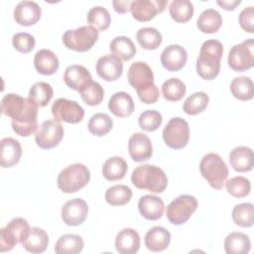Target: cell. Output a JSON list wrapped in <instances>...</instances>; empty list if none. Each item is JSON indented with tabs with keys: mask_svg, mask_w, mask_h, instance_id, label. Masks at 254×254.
<instances>
[{
	"mask_svg": "<svg viewBox=\"0 0 254 254\" xmlns=\"http://www.w3.org/2000/svg\"><path fill=\"white\" fill-rule=\"evenodd\" d=\"M223 54V46L218 40H207L200 47L196 60L197 74L206 80L214 79L220 71V60Z\"/></svg>",
	"mask_w": 254,
	"mask_h": 254,
	"instance_id": "1",
	"label": "cell"
},
{
	"mask_svg": "<svg viewBox=\"0 0 254 254\" xmlns=\"http://www.w3.org/2000/svg\"><path fill=\"white\" fill-rule=\"evenodd\" d=\"M131 182L137 189L154 193L163 192L168 186V178L165 172L161 168L150 164L135 168L131 175Z\"/></svg>",
	"mask_w": 254,
	"mask_h": 254,
	"instance_id": "2",
	"label": "cell"
},
{
	"mask_svg": "<svg viewBox=\"0 0 254 254\" xmlns=\"http://www.w3.org/2000/svg\"><path fill=\"white\" fill-rule=\"evenodd\" d=\"M201 176L214 190H222L228 177V168L216 153H208L199 163Z\"/></svg>",
	"mask_w": 254,
	"mask_h": 254,
	"instance_id": "3",
	"label": "cell"
},
{
	"mask_svg": "<svg viewBox=\"0 0 254 254\" xmlns=\"http://www.w3.org/2000/svg\"><path fill=\"white\" fill-rule=\"evenodd\" d=\"M90 180V172L82 164L75 163L67 166L58 176L57 185L58 188L65 192H76L80 189L84 188Z\"/></svg>",
	"mask_w": 254,
	"mask_h": 254,
	"instance_id": "4",
	"label": "cell"
},
{
	"mask_svg": "<svg viewBox=\"0 0 254 254\" xmlns=\"http://www.w3.org/2000/svg\"><path fill=\"white\" fill-rule=\"evenodd\" d=\"M98 40V30L92 26H82L74 30H67L63 35L64 45L75 52L89 51Z\"/></svg>",
	"mask_w": 254,
	"mask_h": 254,
	"instance_id": "5",
	"label": "cell"
},
{
	"mask_svg": "<svg viewBox=\"0 0 254 254\" xmlns=\"http://www.w3.org/2000/svg\"><path fill=\"white\" fill-rule=\"evenodd\" d=\"M196 208L197 200L193 195L182 194L168 204L166 215L171 223L181 225L190 219Z\"/></svg>",
	"mask_w": 254,
	"mask_h": 254,
	"instance_id": "6",
	"label": "cell"
},
{
	"mask_svg": "<svg viewBox=\"0 0 254 254\" xmlns=\"http://www.w3.org/2000/svg\"><path fill=\"white\" fill-rule=\"evenodd\" d=\"M31 227L28 221L22 217L13 218L1 229L0 252L10 251L16 244L23 243Z\"/></svg>",
	"mask_w": 254,
	"mask_h": 254,
	"instance_id": "7",
	"label": "cell"
},
{
	"mask_svg": "<svg viewBox=\"0 0 254 254\" xmlns=\"http://www.w3.org/2000/svg\"><path fill=\"white\" fill-rule=\"evenodd\" d=\"M162 135L167 146L175 150L183 149L188 145L190 139L189 124L181 117H174L166 124Z\"/></svg>",
	"mask_w": 254,
	"mask_h": 254,
	"instance_id": "8",
	"label": "cell"
},
{
	"mask_svg": "<svg viewBox=\"0 0 254 254\" xmlns=\"http://www.w3.org/2000/svg\"><path fill=\"white\" fill-rule=\"evenodd\" d=\"M228 65L235 71H245L254 65V42L247 39L234 45L228 54Z\"/></svg>",
	"mask_w": 254,
	"mask_h": 254,
	"instance_id": "9",
	"label": "cell"
},
{
	"mask_svg": "<svg viewBox=\"0 0 254 254\" xmlns=\"http://www.w3.org/2000/svg\"><path fill=\"white\" fill-rule=\"evenodd\" d=\"M64 130L61 122L49 119L44 121L38 128L35 141L41 149L49 150L60 144L64 138Z\"/></svg>",
	"mask_w": 254,
	"mask_h": 254,
	"instance_id": "10",
	"label": "cell"
},
{
	"mask_svg": "<svg viewBox=\"0 0 254 254\" xmlns=\"http://www.w3.org/2000/svg\"><path fill=\"white\" fill-rule=\"evenodd\" d=\"M13 131L22 137H29L38 128V106L29 98L22 113L11 122Z\"/></svg>",
	"mask_w": 254,
	"mask_h": 254,
	"instance_id": "11",
	"label": "cell"
},
{
	"mask_svg": "<svg viewBox=\"0 0 254 254\" xmlns=\"http://www.w3.org/2000/svg\"><path fill=\"white\" fill-rule=\"evenodd\" d=\"M52 114L59 122L76 124L83 119L84 109L74 100L58 98L52 105Z\"/></svg>",
	"mask_w": 254,
	"mask_h": 254,
	"instance_id": "12",
	"label": "cell"
},
{
	"mask_svg": "<svg viewBox=\"0 0 254 254\" xmlns=\"http://www.w3.org/2000/svg\"><path fill=\"white\" fill-rule=\"evenodd\" d=\"M167 4V0H135L131 2L130 11L137 21L148 22L157 14L162 13Z\"/></svg>",
	"mask_w": 254,
	"mask_h": 254,
	"instance_id": "13",
	"label": "cell"
},
{
	"mask_svg": "<svg viewBox=\"0 0 254 254\" xmlns=\"http://www.w3.org/2000/svg\"><path fill=\"white\" fill-rule=\"evenodd\" d=\"M87 214L88 205L79 197L67 200L62 207V219L68 226H77L83 223Z\"/></svg>",
	"mask_w": 254,
	"mask_h": 254,
	"instance_id": "14",
	"label": "cell"
},
{
	"mask_svg": "<svg viewBox=\"0 0 254 254\" xmlns=\"http://www.w3.org/2000/svg\"><path fill=\"white\" fill-rule=\"evenodd\" d=\"M128 152L131 159L135 162L149 160L153 155L151 140L144 133H134L128 141Z\"/></svg>",
	"mask_w": 254,
	"mask_h": 254,
	"instance_id": "15",
	"label": "cell"
},
{
	"mask_svg": "<svg viewBox=\"0 0 254 254\" xmlns=\"http://www.w3.org/2000/svg\"><path fill=\"white\" fill-rule=\"evenodd\" d=\"M127 79L132 87L140 90L154 83V73L146 63L135 62L129 67Z\"/></svg>",
	"mask_w": 254,
	"mask_h": 254,
	"instance_id": "16",
	"label": "cell"
},
{
	"mask_svg": "<svg viewBox=\"0 0 254 254\" xmlns=\"http://www.w3.org/2000/svg\"><path fill=\"white\" fill-rule=\"evenodd\" d=\"M96 72L106 81L116 80L123 72L122 61L113 54L102 56L96 63Z\"/></svg>",
	"mask_w": 254,
	"mask_h": 254,
	"instance_id": "17",
	"label": "cell"
},
{
	"mask_svg": "<svg viewBox=\"0 0 254 254\" xmlns=\"http://www.w3.org/2000/svg\"><path fill=\"white\" fill-rule=\"evenodd\" d=\"M188 61L186 49L180 45H170L161 54V64L169 71L182 69Z\"/></svg>",
	"mask_w": 254,
	"mask_h": 254,
	"instance_id": "18",
	"label": "cell"
},
{
	"mask_svg": "<svg viewBox=\"0 0 254 254\" xmlns=\"http://www.w3.org/2000/svg\"><path fill=\"white\" fill-rule=\"evenodd\" d=\"M14 20L21 26L35 25L41 18L42 10L35 1H21L14 9Z\"/></svg>",
	"mask_w": 254,
	"mask_h": 254,
	"instance_id": "19",
	"label": "cell"
},
{
	"mask_svg": "<svg viewBox=\"0 0 254 254\" xmlns=\"http://www.w3.org/2000/svg\"><path fill=\"white\" fill-rule=\"evenodd\" d=\"M91 80V74L88 69L80 64L68 65L64 73V83L69 88L78 92Z\"/></svg>",
	"mask_w": 254,
	"mask_h": 254,
	"instance_id": "20",
	"label": "cell"
},
{
	"mask_svg": "<svg viewBox=\"0 0 254 254\" xmlns=\"http://www.w3.org/2000/svg\"><path fill=\"white\" fill-rule=\"evenodd\" d=\"M138 209L140 214L148 220L160 219L165 210L164 201L159 196L146 194L140 197L138 201Z\"/></svg>",
	"mask_w": 254,
	"mask_h": 254,
	"instance_id": "21",
	"label": "cell"
},
{
	"mask_svg": "<svg viewBox=\"0 0 254 254\" xmlns=\"http://www.w3.org/2000/svg\"><path fill=\"white\" fill-rule=\"evenodd\" d=\"M22 156V147L19 141L6 137L1 140L0 163L2 168H11L18 164Z\"/></svg>",
	"mask_w": 254,
	"mask_h": 254,
	"instance_id": "22",
	"label": "cell"
},
{
	"mask_svg": "<svg viewBox=\"0 0 254 254\" xmlns=\"http://www.w3.org/2000/svg\"><path fill=\"white\" fill-rule=\"evenodd\" d=\"M116 250L121 254H134L140 248V235L132 228L120 230L115 238Z\"/></svg>",
	"mask_w": 254,
	"mask_h": 254,
	"instance_id": "23",
	"label": "cell"
},
{
	"mask_svg": "<svg viewBox=\"0 0 254 254\" xmlns=\"http://www.w3.org/2000/svg\"><path fill=\"white\" fill-rule=\"evenodd\" d=\"M229 162L232 169L239 173L249 172L253 169L254 157L251 148L246 146H238L229 154Z\"/></svg>",
	"mask_w": 254,
	"mask_h": 254,
	"instance_id": "24",
	"label": "cell"
},
{
	"mask_svg": "<svg viewBox=\"0 0 254 254\" xmlns=\"http://www.w3.org/2000/svg\"><path fill=\"white\" fill-rule=\"evenodd\" d=\"M108 108L117 117L125 118L134 111V101L131 95L124 91L115 92L108 101Z\"/></svg>",
	"mask_w": 254,
	"mask_h": 254,
	"instance_id": "25",
	"label": "cell"
},
{
	"mask_svg": "<svg viewBox=\"0 0 254 254\" xmlns=\"http://www.w3.org/2000/svg\"><path fill=\"white\" fill-rule=\"evenodd\" d=\"M171 242V233L165 227L154 226L145 235V245L153 252H160L168 248Z\"/></svg>",
	"mask_w": 254,
	"mask_h": 254,
	"instance_id": "26",
	"label": "cell"
},
{
	"mask_svg": "<svg viewBox=\"0 0 254 254\" xmlns=\"http://www.w3.org/2000/svg\"><path fill=\"white\" fill-rule=\"evenodd\" d=\"M34 65L39 73L52 75L58 70L60 62L55 53L47 49H42L35 55Z\"/></svg>",
	"mask_w": 254,
	"mask_h": 254,
	"instance_id": "27",
	"label": "cell"
},
{
	"mask_svg": "<svg viewBox=\"0 0 254 254\" xmlns=\"http://www.w3.org/2000/svg\"><path fill=\"white\" fill-rule=\"evenodd\" d=\"M22 245L28 252L43 253L49 245V235L42 228L32 227Z\"/></svg>",
	"mask_w": 254,
	"mask_h": 254,
	"instance_id": "28",
	"label": "cell"
},
{
	"mask_svg": "<svg viewBox=\"0 0 254 254\" xmlns=\"http://www.w3.org/2000/svg\"><path fill=\"white\" fill-rule=\"evenodd\" d=\"M224 249L227 254H247L251 249L249 236L242 232H231L224 240Z\"/></svg>",
	"mask_w": 254,
	"mask_h": 254,
	"instance_id": "29",
	"label": "cell"
},
{
	"mask_svg": "<svg viewBox=\"0 0 254 254\" xmlns=\"http://www.w3.org/2000/svg\"><path fill=\"white\" fill-rule=\"evenodd\" d=\"M222 24V17L217 10L206 9L200 13L197 18L196 26L204 34L216 33Z\"/></svg>",
	"mask_w": 254,
	"mask_h": 254,
	"instance_id": "30",
	"label": "cell"
},
{
	"mask_svg": "<svg viewBox=\"0 0 254 254\" xmlns=\"http://www.w3.org/2000/svg\"><path fill=\"white\" fill-rule=\"evenodd\" d=\"M109 50L121 61H130L137 53L136 47L132 40L125 36L115 37L110 42Z\"/></svg>",
	"mask_w": 254,
	"mask_h": 254,
	"instance_id": "31",
	"label": "cell"
},
{
	"mask_svg": "<svg viewBox=\"0 0 254 254\" xmlns=\"http://www.w3.org/2000/svg\"><path fill=\"white\" fill-rule=\"evenodd\" d=\"M128 170V165L126 161L121 157H111L109 158L102 167L103 177L110 182L122 180Z\"/></svg>",
	"mask_w": 254,
	"mask_h": 254,
	"instance_id": "32",
	"label": "cell"
},
{
	"mask_svg": "<svg viewBox=\"0 0 254 254\" xmlns=\"http://www.w3.org/2000/svg\"><path fill=\"white\" fill-rule=\"evenodd\" d=\"M84 243L81 236L77 234L62 235L55 245V252L58 254H76L81 252Z\"/></svg>",
	"mask_w": 254,
	"mask_h": 254,
	"instance_id": "33",
	"label": "cell"
},
{
	"mask_svg": "<svg viewBox=\"0 0 254 254\" xmlns=\"http://www.w3.org/2000/svg\"><path fill=\"white\" fill-rule=\"evenodd\" d=\"M26 99L19 94L8 93L1 100V111L3 115L10 117L12 120L17 118L26 105Z\"/></svg>",
	"mask_w": 254,
	"mask_h": 254,
	"instance_id": "34",
	"label": "cell"
},
{
	"mask_svg": "<svg viewBox=\"0 0 254 254\" xmlns=\"http://www.w3.org/2000/svg\"><path fill=\"white\" fill-rule=\"evenodd\" d=\"M54 96V90L50 83L39 81L33 84L29 90L28 98L38 107H45Z\"/></svg>",
	"mask_w": 254,
	"mask_h": 254,
	"instance_id": "35",
	"label": "cell"
},
{
	"mask_svg": "<svg viewBox=\"0 0 254 254\" xmlns=\"http://www.w3.org/2000/svg\"><path fill=\"white\" fill-rule=\"evenodd\" d=\"M193 4L189 0H174L169 6V13L178 23L190 21L193 15Z\"/></svg>",
	"mask_w": 254,
	"mask_h": 254,
	"instance_id": "36",
	"label": "cell"
},
{
	"mask_svg": "<svg viewBox=\"0 0 254 254\" xmlns=\"http://www.w3.org/2000/svg\"><path fill=\"white\" fill-rule=\"evenodd\" d=\"M136 39L139 45L145 50H156L162 44L161 33L153 27L141 28L136 33Z\"/></svg>",
	"mask_w": 254,
	"mask_h": 254,
	"instance_id": "37",
	"label": "cell"
},
{
	"mask_svg": "<svg viewBox=\"0 0 254 254\" xmlns=\"http://www.w3.org/2000/svg\"><path fill=\"white\" fill-rule=\"evenodd\" d=\"M104 197L106 202L110 205H124L131 200L132 190L125 185H115L107 189Z\"/></svg>",
	"mask_w": 254,
	"mask_h": 254,
	"instance_id": "38",
	"label": "cell"
},
{
	"mask_svg": "<svg viewBox=\"0 0 254 254\" xmlns=\"http://www.w3.org/2000/svg\"><path fill=\"white\" fill-rule=\"evenodd\" d=\"M232 95L242 101L250 100L253 97V82L248 76H237L230 83Z\"/></svg>",
	"mask_w": 254,
	"mask_h": 254,
	"instance_id": "39",
	"label": "cell"
},
{
	"mask_svg": "<svg viewBox=\"0 0 254 254\" xmlns=\"http://www.w3.org/2000/svg\"><path fill=\"white\" fill-rule=\"evenodd\" d=\"M87 127L92 135L101 137L111 131L113 120L106 113H95L90 117Z\"/></svg>",
	"mask_w": 254,
	"mask_h": 254,
	"instance_id": "40",
	"label": "cell"
},
{
	"mask_svg": "<svg viewBox=\"0 0 254 254\" xmlns=\"http://www.w3.org/2000/svg\"><path fill=\"white\" fill-rule=\"evenodd\" d=\"M209 97L203 91H197L190 95L184 102L183 110L189 115H196L205 110Z\"/></svg>",
	"mask_w": 254,
	"mask_h": 254,
	"instance_id": "41",
	"label": "cell"
},
{
	"mask_svg": "<svg viewBox=\"0 0 254 254\" xmlns=\"http://www.w3.org/2000/svg\"><path fill=\"white\" fill-rule=\"evenodd\" d=\"M187 91L186 84L177 77H171L162 84V94L168 101L181 100Z\"/></svg>",
	"mask_w": 254,
	"mask_h": 254,
	"instance_id": "42",
	"label": "cell"
},
{
	"mask_svg": "<svg viewBox=\"0 0 254 254\" xmlns=\"http://www.w3.org/2000/svg\"><path fill=\"white\" fill-rule=\"evenodd\" d=\"M87 22L96 30L104 31L110 26L111 16L104 7L94 6L87 12Z\"/></svg>",
	"mask_w": 254,
	"mask_h": 254,
	"instance_id": "43",
	"label": "cell"
},
{
	"mask_svg": "<svg viewBox=\"0 0 254 254\" xmlns=\"http://www.w3.org/2000/svg\"><path fill=\"white\" fill-rule=\"evenodd\" d=\"M233 222L240 227H251L253 225V204L244 202L233 207L231 213Z\"/></svg>",
	"mask_w": 254,
	"mask_h": 254,
	"instance_id": "44",
	"label": "cell"
},
{
	"mask_svg": "<svg viewBox=\"0 0 254 254\" xmlns=\"http://www.w3.org/2000/svg\"><path fill=\"white\" fill-rule=\"evenodd\" d=\"M79 94L85 104L95 106L102 102L104 97V89L98 82L91 80L79 91Z\"/></svg>",
	"mask_w": 254,
	"mask_h": 254,
	"instance_id": "45",
	"label": "cell"
},
{
	"mask_svg": "<svg viewBox=\"0 0 254 254\" xmlns=\"http://www.w3.org/2000/svg\"><path fill=\"white\" fill-rule=\"evenodd\" d=\"M226 183V190L227 192L237 198L244 197L249 194L251 190V183L245 177H234L228 180Z\"/></svg>",
	"mask_w": 254,
	"mask_h": 254,
	"instance_id": "46",
	"label": "cell"
},
{
	"mask_svg": "<svg viewBox=\"0 0 254 254\" xmlns=\"http://www.w3.org/2000/svg\"><path fill=\"white\" fill-rule=\"evenodd\" d=\"M162 122L163 117L157 110H146L141 113L138 118L140 128L147 132H153L157 130L161 126Z\"/></svg>",
	"mask_w": 254,
	"mask_h": 254,
	"instance_id": "47",
	"label": "cell"
},
{
	"mask_svg": "<svg viewBox=\"0 0 254 254\" xmlns=\"http://www.w3.org/2000/svg\"><path fill=\"white\" fill-rule=\"evenodd\" d=\"M12 45L16 51L28 54L34 50L36 41L34 36L29 33H16L12 38Z\"/></svg>",
	"mask_w": 254,
	"mask_h": 254,
	"instance_id": "48",
	"label": "cell"
},
{
	"mask_svg": "<svg viewBox=\"0 0 254 254\" xmlns=\"http://www.w3.org/2000/svg\"><path fill=\"white\" fill-rule=\"evenodd\" d=\"M136 91H137V95L140 98V100L146 104H153V103L157 102V100L159 99V96H160L159 88L157 87V85L155 83H153L143 89L136 90Z\"/></svg>",
	"mask_w": 254,
	"mask_h": 254,
	"instance_id": "49",
	"label": "cell"
},
{
	"mask_svg": "<svg viewBox=\"0 0 254 254\" xmlns=\"http://www.w3.org/2000/svg\"><path fill=\"white\" fill-rule=\"evenodd\" d=\"M253 19H254V7L253 6H249L247 8H244L239 14L240 27L244 31H246L250 34L254 33Z\"/></svg>",
	"mask_w": 254,
	"mask_h": 254,
	"instance_id": "50",
	"label": "cell"
},
{
	"mask_svg": "<svg viewBox=\"0 0 254 254\" xmlns=\"http://www.w3.org/2000/svg\"><path fill=\"white\" fill-rule=\"evenodd\" d=\"M132 1H119V0H114L112 2L113 8L115 10V12L119 13V14H124L126 12H128L130 10V5H131Z\"/></svg>",
	"mask_w": 254,
	"mask_h": 254,
	"instance_id": "51",
	"label": "cell"
},
{
	"mask_svg": "<svg viewBox=\"0 0 254 254\" xmlns=\"http://www.w3.org/2000/svg\"><path fill=\"white\" fill-rule=\"evenodd\" d=\"M216 3L224 10L233 11L241 3V1L240 0H217Z\"/></svg>",
	"mask_w": 254,
	"mask_h": 254,
	"instance_id": "52",
	"label": "cell"
}]
</instances>
